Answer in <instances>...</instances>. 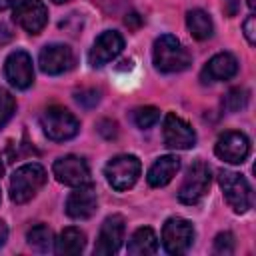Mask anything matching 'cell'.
Wrapping results in <instances>:
<instances>
[{
  "mask_svg": "<svg viewBox=\"0 0 256 256\" xmlns=\"http://www.w3.org/2000/svg\"><path fill=\"white\" fill-rule=\"evenodd\" d=\"M2 172H4V164H2V160H0V176H2Z\"/></svg>",
  "mask_w": 256,
  "mask_h": 256,
  "instance_id": "34",
  "label": "cell"
},
{
  "mask_svg": "<svg viewBox=\"0 0 256 256\" xmlns=\"http://www.w3.org/2000/svg\"><path fill=\"white\" fill-rule=\"evenodd\" d=\"M186 24H188L190 34H192L196 40H206V38H210L212 32H214L212 18H210L204 10H190L188 16H186Z\"/></svg>",
  "mask_w": 256,
  "mask_h": 256,
  "instance_id": "21",
  "label": "cell"
},
{
  "mask_svg": "<svg viewBox=\"0 0 256 256\" xmlns=\"http://www.w3.org/2000/svg\"><path fill=\"white\" fill-rule=\"evenodd\" d=\"M42 128H44V134L50 138V140H56V142H64V140H70L78 134L80 130V122L78 118L68 112L66 108L62 106H50L44 114H42Z\"/></svg>",
  "mask_w": 256,
  "mask_h": 256,
  "instance_id": "3",
  "label": "cell"
},
{
  "mask_svg": "<svg viewBox=\"0 0 256 256\" xmlns=\"http://www.w3.org/2000/svg\"><path fill=\"white\" fill-rule=\"evenodd\" d=\"M248 6H250V10H254V6H256V2H254V0H248Z\"/></svg>",
  "mask_w": 256,
  "mask_h": 256,
  "instance_id": "33",
  "label": "cell"
},
{
  "mask_svg": "<svg viewBox=\"0 0 256 256\" xmlns=\"http://www.w3.org/2000/svg\"><path fill=\"white\" fill-rule=\"evenodd\" d=\"M44 184H46V170L36 162L24 164L16 168L10 178V198L16 204H24L32 200Z\"/></svg>",
  "mask_w": 256,
  "mask_h": 256,
  "instance_id": "2",
  "label": "cell"
},
{
  "mask_svg": "<svg viewBox=\"0 0 256 256\" xmlns=\"http://www.w3.org/2000/svg\"><path fill=\"white\" fill-rule=\"evenodd\" d=\"M140 170H142V164L134 154H120L106 164L104 174H106L108 184L114 190L122 192V190H128L136 184Z\"/></svg>",
  "mask_w": 256,
  "mask_h": 256,
  "instance_id": "5",
  "label": "cell"
},
{
  "mask_svg": "<svg viewBox=\"0 0 256 256\" xmlns=\"http://www.w3.org/2000/svg\"><path fill=\"white\" fill-rule=\"evenodd\" d=\"M6 238H8V226H6V224L0 220V246H4Z\"/></svg>",
  "mask_w": 256,
  "mask_h": 256,
  "instance_id": "31",
  "label": "cell"
},
{
  "mask_svg": "<svg viewBox=\"0 0 256 256\" xmlns=\"http://www.w3.org/2000/svg\"><path fill=\"white\" fill-rule=\"evenodd\" d=\"M214 252L216 254H232L234 252V236L230 232H220L214 240Z\"/></svg>",
  "mask_w": 256,
  "mask_h": 256,
  "instance_id": "26",
  "label": "cell"
},
{
  "mask_svg": "<svg viewBox=\"0 0 256 256\" xmlns=\"http://www.w3.org/2000/svg\"><path fill=\"white\" fill-rule=\"evenodd\" d=\"M98 200L90 186H78L66 200V214L74 220H86L96 212Z\"/></svg>",
  "mask_w": 256,
  "mask_h": 256,
  "instance_id": "16",
  "label": "cell"
},
{
  "mask_svg": "<svg viewBox=\"0 0 256 256\" xmlns=\"http://www.w3.org/2000/svg\"><path fill=\"white\" fill-rule=\"evenodd\" d=\"M194 240V228L188 220L174 216L162 228V246L168 254H184Z\"/></svg>",
  "mask_w": 256,
  "mask_h": 256,
  "instance_id": "7",
  "label": "cell"
},
{
  "mask_svg": "<svg viewBox=\"0 0 256 256\" xmlns=\"http://www.w3.org/2000/svg\"><path fill=\"white\" fill-rule=\"evenodd\" d=\"M152 58H154V66L160 72H166V74L182 72L192 62L190 52L172 34H164V36L156 38L154 50H152Z\"/></svg>",
  "mask_w": 256,
  "mask_h": 256,
  "instance_id": "1",
  "label": "cell"
},
{
  "mask_svg": "<svg viewBox=\"0 0 256 256\" xmlns=\"http://www.w3.org/2000/svg\"><path fill=\"white\" fill-rule=\"evenodd\" d=\"M12 4H16V0H0V10H6V8H10Z\"/></svg>",
  "mask_w": 256,
  "mask_h": 256,
  "instance_id": "32",
  "label": "cell"
},
{
  "mask_svg": "<svg viewBox=\"0 0 256 256\" xmlns=\"http://www.w3.org/2000/svg\"><path fill=\"white\" fill-rule=\"evenodd\" d=\"M124 230H126V224H124V218L120 214L108 216L100 226L94 254L110 256V254L118 252V248L122 246V240H124Z\"/></svg>",
  "mask_w": 256,
  "mask_h": 256,
  "instance_id": "9",
  "label": "cell"
},
{
  "mask_svg": "<svg viewBox=\"0 0 256 256\" xmlns=\"http://www.w3.org/2000/svg\"><path fill=\"white\" fill-rule=\"evenodd\" d=\"M132 118H134V124L138 128H150L160 120V110L154 106H140L134 110Z\"/></svg>",
  "mask_w": 256,
  "mask_h": 256,
  "instance_id": "23",
  "label": "cell"
},
{
  "mask_svg": "<svg viewBox=\"0 0 256 256\" xmlns=\"http://www.w3.org/2000/svg\"><path fill=\"white\" fill-rule=\"evenodd\" d=\"M216 156L228 164H242L250 154V140L246 134L230 130L216 140Z\"/></svg>",
  "mask_w": 256,
  "mask_h": 256,
  "instance_id": "11",
  "label": "cell"
},
{
  "mask_svg": "<svg viewBox=\"0 0 256 256\" xmlns=\"http://www.w3.org/2000/svg\"><path fill=\"white\" fill-rule=\"evenodd\" d=\"M38 64L44 74H64L74 66V54L66 44H50L42 48Z\"/></svg>",
  "mask_w": 256,
  "mask_h": 256,
  "instance_id": "13",
  "label": "cell"
},
{
  "mask_svg": "<svg viewBox=\"0 0 256 256\" xmlns=\"http://www.w3.org/2000/svg\"><path fill=\"white\" fill-rule=\"evenodd\" d=\"M14 20L30 34H38L48 22V10L40 0H22L14 8Z\"/></svg>",
  "mask_w": 256,
  "mask_h": 256,
  "instance_id": "12",
  "label": "cell"
},
{
  "mask_svg": "<svg viewBox=\"0 0 256 256\" xmlns=\"http://www.w3.org/2000/svg\"><path fill=\"white\" fill-rule=\"evenodd\" d=\"M0 198H2V196H0Z\"/></svg>",
  "mask_w": 256,
  "mask_h": 256,
  "instance_id": "36",
  "label": "cell"
},
{
  "mask_svg": "<svg viewBox=\"0 0 256 256\" xmlns=\"http://www.w3.org/2000/svg\"><path fill=\"white\" fill-rule=\"evenodd\" d=\"M178 168H180V160H178L176 156H162V158H158V160L150 166L146 180H148V184L154 186V188L166 186V184L176 176Z\"/></svg>",
  "mask_w": 256,
  "mask_h": 256,
  "instance_id": "18",
  "label": "cell"
},
{
  "mask_svg": "<svg viewBox=\"0 0 256 256\" xmlns=\"http://www.w3.org/2000/svg\"><path fill=\"white\" fill-rule=\"evenodd\" d=\"M84 246H86V236H84V232H82L80 228L70 226V228H64V230L60 232L54 250H56V254H60V256H74V254H80V252L84 250Z\"/></svg>",
  "mask_w": 256,
  "mask_h": 256,
  "instance_id": "19",
  "label": "cell"
},
{
  "mask_svg": "<svg viewBox=\"0 0 256 256\" xmlns=\"http://www.w3.org/2000/svg\"><path fill=\"white\" fill-rule=\"evenodd\" d=\"M16 110V100L10 92L6 90H0V128H4L8 124V120L12 118Z\"/></svg>",
  "mask_w": 256,
  "mask_h": 256,
  "instance_id": "25",
  "label": "cell"
},
{
  "mask_svg": "<svg viewBox=\"0 0 256 256\" xmlns=\"http://www.w3.org/2000/svg\"><path fill=\"white\" fill-rule=\"evenodd\" d=\"M210 180H212V176H210L208 164L202 162V160L194 162L188 168V172L184 176V182L178 190V200L182 204H188V206L198 204L206 196V192L210 188Z\"/></svg>",
  "mask_w": 256,
  "mask_h": 256,
  "instance_id": "6",
  "label": "cell"
},
{
  "mask_svg": "<svg viewBox=\"0 0 256 256\" xmlns=\"http://www.w3.org/2000/svg\"><path fill=\"white\" fill-rule=\"evenodd\" d=\"M218 180H220L224 198L234 212L244 214L252 208V190L242 174L232 172V170H220Z\"/></svg>",
  "mask_w": 256,
  "mask_h": 256,
  "instance_id": "4",
  "label": "cell"
},
{
  "mask_svg": "<svg viewBox=\"0 0 256 256\" xmlns=\"http://www.w3.org/2000/svg\"><path fill=\"white\" fill-rule=\"evenodd\" d=\"M156 250H158V238L154 230L148 226L138 228L128 242V254L132 256H146V254H154Z\"/></svg>",
  "mask_w": 256,
  "mask_h": 256,
  "instance_id": "20",
  "label": "cell"
},
{
  "mask_svg": "<svg viewBox=\"0 0 256 256\" xmlns=\"http://www.w3.org/2000/svg\"><path fill=\"white\" fill-rule=\"evenodd\" d=\"M246 104H248V92L244 88H232L224 98V106L228 112H238L246 108Z\"/></svg>",
  "mask_w": 256,
  "mask_h": 256,
  "instance_id": "24",
  "label": "cell"
},
{
  "mask_svg": "<svg viewBox=\"0 0 256 256\" xmlns=\"http://www.w3.org/2000/svg\"><path fill=\"white\" fill-rule=\"evenodd\" d=\"M236 72H238V60L228 52H220L208 60V64L202 70V78L204 82H220L232 78Z\"/></svg>",
  "mask_w": 256,
  "mask_h": 256,
  "instance_id": "17",
  "label": "cell"
},
{
  "mask_svg": "<svg viewBox=\"0 0 256 256\" xmlns=\"http://www.w3.org/2000/svg\"><path fill=\"white\" fill-rule=\"evenodd\" d=\"M52 172L58 182L78 188V186H90V168L88 164L78 156H62L54 162Z\"/></svg>",
  "mask_w": 256,
  "mask_h": 256,
  "instance_id": "8",
  "label": "cell"
},
{
  "mask_svg": "<svg viewBox=\"0 0 256 256\" xmlns=\"http://www.w3.org/2000/svg\"><path fill=\"white\" fill-rule=\"evenodd\" d=\"M124 48V38L118 34V32H112V30H106L102 32L94 46L90 48V54H88V60L94 68H100L104 64H108L110 60H114Z\"/></svg>",
  "mask_w": 256,
  "mask_h": 256,
  "instance_id": "15",
  "label": "cell"
},
{
  "mask_svg": "<svg viewBox=\"0 0 256 256\" xmlns=\"http://www.w3.org/2000/svg\"><path fill=\"white\" fill-rule=\"evenodd\" d=\"M76 100H78V104H84V106H94V104H98V100H100V96H98V92L96 90H92V88H86V90H80V92H76Z\"/></svg>",
  "mask_w": 256,
  "mask_h": 256,
  "instance_id": "27",
  "label": "cell"
},
{
  "mask_svg": "<svg viewBox=\"0 0 256 256\" xmlns=\"http://www.w3.org/2000/svg\"><path fill=\"white\" fill-rule=\"evenodd\" d=\"M254 22H256V20H254V16H252V14L244 20V36H246V40H248L252 46L256 44V30H254Z\"/></svg>",
  "mask_w": 256,
  "mask_h": 256,
  "instance_id": "28",
  "label": "cell"
},
{
  "mask_svg": "<svg viewBox=\"0 0 256 256\" xmlns=\"http://www.w3.org/2000/svg\"><path fill=\"white\" fill-rule=\"evenodd\" d=\"M4 74H6V80H8L14 88H18V90L28 88V86L32 84V80H34L32 58H30L24 50L12 52V54L6 58Z\"/></svg>",
  "mask_w": 256,
  "mask_h": 256,
  "instance_id": "14",
  "label": "cell"
},
{
  "mask_svg": "<svg viewBox=\"0 0 256 256\" xmlns=\"http://www.w3.org/2000/svg\"><path fill=\"white\" fill-rule=\"evenodd\" d=\"M126 26H132V28H136L138 24H140V18H138V14H130V16H126Z\"/></svg>",
  "mask_w": 256,
  "mask_h": 256,
  "instance_id": "30",
  "label": "cell"
},
{
  "mask_svg": "<svg viewBox=\"0 0 256 256\" xmlns=\"http://www.w3.org/2000/svg\"><path fill=\"white\" fill-rule=\"evenodd\" d=\"M52 242H54V236H52V230L46 224H36L28 230V244L34 246L40 252H48Z\"/></svg>",
  "mask_w": 256,
  "mask_h": 256,
  "instance_id": "22",
  "label": "cell"
},
{
  "mask_svg": "<svg viewBox=\"0 0 256 256\" xmlns=\"http://www.w3.org/2000/svg\"><path fill=\"white\" fill-rule=\"evenodd\" d=\"M162 136L164 144L172 150H188L196 144V132L186 120H182L176 114H166Z\"/></svg>",
  "mask_w": 256,
  "mask_h": 256,
  "instance_id": "10",
  "label": "cell"
},
{
  "mask_svg": "<svg viewBox=\"0 0 256 256\" xmlns=\"http://www.w3.org/2000/svg\"><path fill=\"white\" fill-rule=\"evenodd\" d=\"M240 10V0H224V14L226 16H236Z\"/></svg>",
  "mask_w": 256,
  "mask_h": 256,
  "instance_id": "29",
  "label": "cell"
},
{
  "mask_svg": "<svg viewBox=\"0 0 256 256\" xmlns=\"http://www.w3.org/2000/svg\"><path fill=\"white\" fill-rule=\"evenodd\" d=\"M52 2H56V4H62V2H66V0H52Z\"/></svg>",
  "mask_w": 256,
  "mask_h": 256,
  "instance_id": "35",
  "label": "cell"
}]
</instances>
